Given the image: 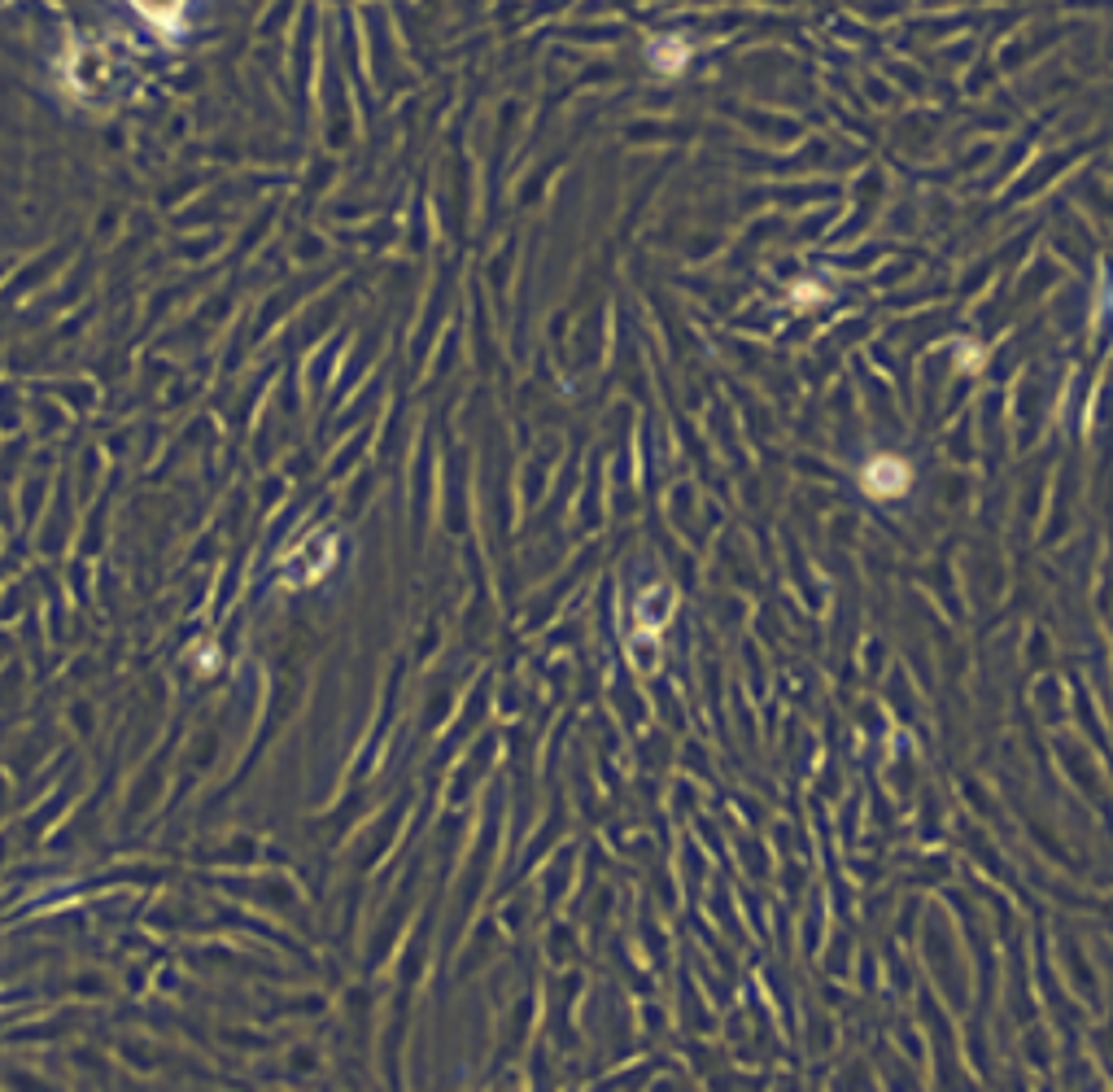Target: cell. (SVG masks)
Here are the masks:
<instances>
[{
    "mask_svg": "<svg viewBox=\"0 0 1113 1092\" xmlns=\"http://www.w3.org/2000/svg\"><path fill=\"white\" fill-rule=\"evenodd\" d=\"M686 61H690V44L682 35H664V40L650 44V66L664 70V75H682Z\"/></svg>",
    "mask_w": 1113,
    "mask_h": 1092,
    "instance_id": "6da1fadb",
    "label": "cell"
},
{
    "mask_svg": "<svg viewBox=\"0 0 1113 1092\" xmlns=\"http://www.w3.org/2000/svg\"><path fill=\"white\" fill-rule=\"evenodd\" d=\"M904 481H909V472H904V464H895V459H877V464L869 468V485H873L877 494H895Z\"/></svg>",
    "mask_w": 1113,
    "mask_h": 1092,
    "instance_id": "7a4b0ae2",
    "label": "cell"
},
{
    "mask_svg": "<svg viewBox=\"0 0 1113 1092\" xmlns=\"http://www.w3.org/2000/svg\"><path fill=\"white\" fill-rule=\"evenodd\" d=\"M135 9H140L144 18H153V22H175L179 9H184V0H135Z\"/></svg>",
    "mask_w": 1113,
    "mask_h": 1092,
    "instance_id": "3957f363",
    "label": "cell"
}]
</instances>
